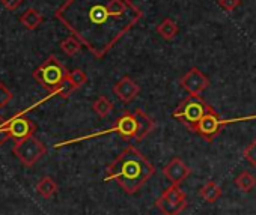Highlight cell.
<instances>
[{
	"label": "cell",
	"instance_id": "1",
	"mask_svg": "<svg viewBox=\"0 0 256 215\" xmlns=\"http://www.w3.org/2000/svg\"><path fill=\"white\" fill-rule=\"evenodd\" d=\"M54 18L74 35L89 53L102 59L144 18L133 0H65Z\"/></svg>",
	"mask_w": 256,
	"mask_h": 215
},
{
	"label": "cell",
	"instance_id": "2",
	"mask_svg": "<svg viewBox=\"0 0 256 215\" xmlns=\"http://www.w3.org/2000/svg\"><path fill=\"white\" fill-rule=\"evenodd\" d=\"M156 173L154 166L148 158L133 145H128L116 160L108 164L106 182L116 181V184L126 194H136Z\"/></svg>",
	"mask_w": 256,
	"mask_h": 215
},
{
	"label": "cell",
	"instance_id": "3",
	"mask_svg": "<svg viewBox=\"0 0 256 215\" xmlns=\"http://www.w3.org/2000/svg\"><path fill=\"white\" fill-rule=\"evenodd\" d=\"M68 71L62 65V62L56 56H48L35 71L34 78L35 81L42 86L50 93H54V90L59 87V84L66 78Z\"/></svg>",
	"mask_w": 256,
	"mask_h": 215
},
{
	"label": "cell",
	"instance_id": "4",
	"mask_svg": "<svg viewBox=\"0 0 256 215\" xmlns=\"http://www.w3.org/2000/svg\"><path fill=\"white\" fill-rule=\"evenodd\" d=\"M212 105H210L200 95H188L180 105L178 109L172 113V116L186 125L188 130L194 127L210 110Z\"/></svg>",
	"mask_w": 256,
	"mask_h": 215
},
{
	"label": "cell",
	"instance_id": "5",
	"mask_svg": "<svg viewBox=\"0 0 256 215\" xmlns=\"http://www.w3.org/2000/svg\"><path fill=\"white\" fill-rule=\"evenodd\" d=\"M256 119V115H250V116H244V118H236V119H222L217 112L214 109H211L194 127L190 128L192 133H196L198 136H200L206 142H212L216 139L217 134H220L222 128L224 125H229V124H235V122H244V121H253Z\"/></svg>",
	"mask_w": 256,
	"mask_h": 215
},
{
	"label": "cell",
	"instance_id": "6",
	"mask_svg": "<svg viewBox=\"0 0 256 215\" xmlns=\"http://www.w3.org/2000/svg\"><path fill=\"white\" fill-rule=\"evenodd\" d=\"M14 154L16 157L28 167L36 164L47 152V148L46 145L38 140L36 137H28V139H23L20 142H17L14 145Z\"/></svg>",
	"mask_w": 256,
	"mask_h": 215
},
{
	"label": "cell",
	"instance_id": "7",
	"mask_svg": "<svg viewBox=\"0 0 256 215\" xmlns=\"http://www.w3.org/2000/svg\"><path fill=\"white\" fill-rule=\"evenodd\" d=\"M138 130H139V122L134 115V112H125L122 116H119L114 122V127L102 131L100 134H107V133H116L119 137L124 140H136L138 137Z\"/></svg>",
	"mask_w": 256,
	"mask_h": 215
},
{
	"label": "cell",
	"instance_id": "8",
	"mask_svg": "<svg viewBox=\"0 0 256 215\" xmlns=\"http://www.w3.org/2000/svg\"><path fill=\"white\" fill-rule=\"evenodd\" d=\"M180 84L190 93V95H200L208 86L210 78L199 69V68H190L180 80Z\"/></svg>",
	"mask_w": 256,
	"mask_h": 215
},
{
	"label": "cell",
	"instance_id": "9",
	"mask_svg": "<svg viewBox=\"0 0 256 215\" xmlns=\"http://www.w3.org/2000/svg\"><path fill=\"white\" fill-rule=\"evenodd\" d=\"M190 173H192V169H190L181 158H178V157L172 158V160L164 166V169H163L164 178H166L170 184H174V185L182 184V182L190 176Z\"/></svg>",
	"mask_w": 256,
	"mask_h": 215
},
{
	"label": "cell",
	"instance_id": "10",
	"mask_svg": "<svg viewBox=\"0 0 256 215\" xmlns=\"http://www.w3.org/2000/svg\"><path fill=\"white\" fill-rule=\"evenodd\" d=\"M6 124H8V130L11 133V137L16 139L17 142L28 139V137H32L35 130H36L35 124L23 115L14 116L12 119L6 121Z\"/></svg>",
	"mask_w": 256,
	"mask_h": 215
},
{
	"label": "cell",
	"instance_id": "11",
	"mask_svg": "<svg viewBox=\"0 0 256 215\" xmlns=\"http://www.w3.org/2000/svg\"><path fill=\"white\" fill-rule=\"evenodd\" d=\"M140 92V86L132 78V77H122L114 86H113V93L118 96V99L124 104L132 102Z\"/></svg>",
	"mask_w": 256,
	"mask_h": 215
},
{
	"label": "cell",
	"instance_id": "12",
	"mask_svg": "<svg viewBox=\"0 0 256 215\" xmlns=\"http://www.w3.org/2000/svg\"><path fill=\"white\" fill-rule=\"evenodd\" d=\"M134 115L138 118V122H139V130H138V137L136 140L140 142L144 140L146 136H150L154 130H156V122L152 121L151 116H148L144 110L140 109H136L134 110Z\"/></svg>",
	"mask_w": 256,
	"mask_h": 215
},
{
	"label": "cell",
	"instance_id": "13",
	"mask_svg": "<svg viewBox=\"0 0 256 215\" xmlns=\"http://www.w3.org/2000/svg\"><path fill=\"white\" fill-rule=\"evenodd\" d=\"M156 206L163 215H180L187 208V200L170 202V200H166V199L160 197V199L156 200Z\"/></svg>",
	"mask_w": 256,
	"mask_h": 215
},
{
	"label": "cell",
	"instance_id": "14",
	"mask_svg": "<svg viewBox=\"0 0 256 215\" xmlns=\"http://www.w3.org/2000/svg\"><path fill=\"white\" fill-rule=\"evenodd\" d=\"M42 20H44V18H42L41 12H40V11H36V9H34V8L26 9V11L23 12V15L20 17L22 24H23L26 29H29V30H35V29H38V27L41 26Z\"/></svg>",
	"mask_w": 256,
	"mask_h": 215
},
{
	"label": "cell",
	"instance_id": "15",
	"mask_svg": "<svg viewBox=\"0 0 256 215\" xmlns=\"http://www.w3.org/2000/svg\"><path fill=\"white\" fill-rule=\"evenodd\" d=\"M156 30H157V33H158L163 39H166V41L175 39L176 35H178V32H180L178 24H176L174 20H170V18H164V20L156 27Z\"/></svg>",
	"mask_w": 256,
	"mask_h": 215
},
{
	"label": "cell",
	"instance_id": "16",
	"mask_svg": "<svg viewBox=\"0 0 256 215\" xmlns=\"http://www.w3.org/2000/svg\"><path fill=\"white\" fill-rule=\"evenodd\" d=\"M36 193L44 197V199H50L58 193V184L53 178L50 176H44L38 181L36 184Z\"/></svg>",
	"mask_w": 256,
	"mask_h": 215
},
{
	"label": "cell",
	"instance_id": "17",
	"mask_svg": "<svg viewBox=\"0 0 256 215\" xmlns=\"http://www.w3.org/2000/svg\"><path fill=\"white\" fill-rule=\"evenodd\" d=\"M199 196L208 202V203H214L222 197V188L214 182V181H208L205 185H202V188L199 190Z\"/></svg>",
	"mask_w": 256,
	"mask_h": 215
},
{
	"label": "cell",
	"instance_id": "18",
	"mask_svg": "<svg viewBox=\"0 0 256 215\" xmlns=\"http://www.w3.org/2000/svg\"><path fill=\"white\" fill-rule=\"evenodd\" d=\"M92 109H94V112H95L100 118H106V116H108L110 112L113 110V102L108 101L107 96L101 95V96H98V98L94 101Z\"/></svg>",
	"mask_w": 256,
	"mask_h": 215
},
{
	"label": "cell",
	"instance_id": "19",
	"mask_svg": "<svg viewBox=\"0 0 256 215\" xmlns=\"http://www.w3.org/2000/svg\"><path fill=\"white\" fill-rule=\"evenodd\" d=\"M235 185H236L241 191L248 193V191H252V190L254 188V185H256V178H254L252 173H248L247 170H244V172H241V173L235 178Z\"/></svg>",
	"mask_w": 256,
	"mask_h": 215
},
{
	"label": "cell",
	"instance_id": "20",
	"mask_svg": "<svg viewBox=\"0 0 256 215\" xmlns=\"http://www.w3.org/2000/svg\"><path fill=\"white\" fill-rule=\"evenodd\" d=\"M60 48H62V51H64L66 56H74V54H77V53L80 51L82 42H80L74 35H71V36L65 38V39L60 42Z\"/></svg>",
	"mask_w": 256,
	"mask_h": 215
},
{
	"label": "cell",
	"instance_id": "21",
	"mask_svg": "<svg viewBox=\"0 0 256 215\" xmlns=\"http://www.w3.org/2000/svg\"><path fill=\"white\" fill-rule=\"evenodd\" d=\"M162 197L166 200H170V202H182V200H186V193L180 188V185L170 184V187H168L163 191Z\"/></svg>",
	"mask_w": 256,
	"mask_h": 215
},
{
	"label": "cell",
	"instance_id": "22",
	"mask_svg": "<svg viewBox=\"0 0 256 215\" xmlns=\"http://www.w3.org/2000/svg\"><path fill=\"white\" fill-rule=\"evenodd\" d=\"M76 89H77V87L74 86V83H72V81L68 78V75H66V78L59 84V87L54 90L53 95H58V96H60V98H68Z\"/></svg>",
	"mask_w": 256,
	"mask_h": 215
},
{
	"label": "cell",
	"instance_id": "23",
	"mask_svg": "<svg viewBox=\"0 0 256 215\" xmlns=\"http://www.w3.org/2000/svg\"><path fill=\"white\" fill-rule=\"evenodd\" d=\"M68 78L74 83V86L78 89V87H82L83 84H86V81H88V75H86V72L83 71V69H74V71H71V72H68Z\"/></svg>",
	"mask_w": 256,
	"mask_h": 215
},
{
	"label": "cell",
	"instance_id": "24",
	"mask_svg": "<svg viewBox=\"0 0 256 215\" xmlns=\"http://www.w3.org/2000/svg\"><path fill=\"white\" fill-rule=\"evenodd\" d=\"M242 157L248 161L250 166L256 167V139L246 146V149L242 151Z\"/></svg>",
	"mask_w": 256,
	"mask_h": 215
},
{
	"label": "cell",
	"instance_id": "25",
	"mask_svg": "<svg viewBox=\"0 0 256 215\" xmlns=\"http://www.w3.org/2000/svg\"><path fill=\"white\" fill-rule=\"evenodd\" d=\"M12 98H14L12 92L4 83H0V107L8 105L12 101Z\"/></svg>",
	"mask_w": 256,
	"mask_h": 215
},
{
	"label": "cell",
	"instance_id": "26",
	"mask_svg": "<svg viewBox=\"0 0 256 215\" xmlns=\"http://www.w3.org/2000/svg\"><path fill=\"white\" fill-rule=\"evenodd\" d=\"M217 5L226 12H234L241 5V0H217Z\"/></svg>",
	"mask_w": 256,
	"mask_h": 215
},
{
	"label": "cell",
	"instance_id": "27",
	"mask_svg": "<svg viewBox=\"0 0 256 215\" xmlns=\"http://www.w3.org/2000/svg\"><path fill=\"white\" fill-rule=\"evenodd\" d=\"M10 139H11V133L8 130V124L6 121H2V118H0V146L5 145Z\"/></svg>",
	"mask_w": 256,
	"mask_h": 215
},
{
	"label": "cell",
	"instance_id": "28",
	"mask_svg": "<svg viewBox=\"0 0 256 215\" xmlns=\"http://www.w3.org/2000/svg\"><path fill=\"white\" fill-rule=\"evenodd\" d=\"M0 2H2V5H4L5 9H8V11H17L22 6L23 0H0Z\"/></svg>",
	"mask_w": 256,
	"mask_h": 215
}]
</instances>
